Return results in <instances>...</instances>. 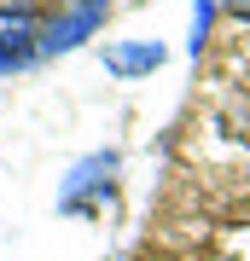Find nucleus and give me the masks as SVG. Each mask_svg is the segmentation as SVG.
I'll return each instance as SVG.
<instances>
[{
	"label": "nucleus",
	"mask_w": 250,
	"mask_h": 261,
	"mask_svg": "<svg viewBox=\"0 0 250 261\" xmlns=\"http://www.w3.org/2000/svg\"><path fill=\"white\" fill-rule=\"evenodd\" d=\"M105 12H111V0H64V12H53L41 23V58L76 53L82 41H93L99 23H105Z\"/></svg>",
	"instance_id": "f257e3e1"
},
{
	"label": "nucleus",
	"mask_w": 250,
	"mask_h": 261,
	"mask_svg": "<svg viewBox=\"0 0 250 261\" xmlns=\"http://www.w3.org/2000/svg\"><path fill=\"white\" fill-rule=\"evenodd\" d=\"M117 168H122V157H117V151H93V157H82V163H76L70 174H64L58 209H64V215H87L93 203H105V197H111Z\"/></svg>",
	"instance_id": "f03ea898"
},
{
	"label": "nucleus",
	"mask_w": 250,
	"mask_h": 261,
	"mask_svg": "<svg viewBox=\"0 0 250 261\" xmlns=\"http://www.w3.org/2000/svg\"><path fill=\"white\" fill-rule=\"evenodd\" d=\"M163 41H111V47H105V70L111 75H151L163 64Z\"/></svg>",
	"instance_id": "7ed1b4c3"
},
{
	"label": "nucleus",
	"mask_w": 250,
	"mask_h": 261,
	"mask_svg": "<svg viewBox=\"0 0 250 261\" xmlns=\"http://www.w3.org/2000/svg\"><path fill=\"white\" fill-rule=\"evenodd\" d=\"M24 29H41L35 0H0V35H24Z\"/></svg>",
	"instance_id": "20e7f679"
},
{
	"label": "nucleus",
	"mask_w": 250,
	"mask_h": 261,
	"mask_svg": "<svg viewBox=\"0 0 250 261\" xmlns=\"http://www.w3.org/2000/svg\"><path fill=\"white\" fill-rule=\"evenodd\" d=\"M215 6H221V0H192V35H186V53H204L210 47V29H215Z\"/></svg>",
	"instance_id": "39448f33"
},
{
	"label": "nucleus",
	"mask_w": 250,
	"mask_h": 261,
	"mask_svg": "<svg viewBox=\"0 0 250 261\" xmlns=\"http://www.w3.org/2000/svg\"><path fill=\"white\" fill-rule=\"evenodd\" d=\"M221 6L233 12V18H244V23H250V0H221Z\"/></svg>",
	"instance_id": "423d86ee"
}]
</instances>
